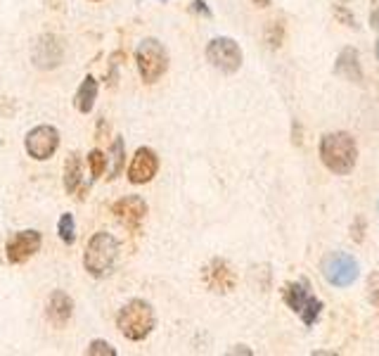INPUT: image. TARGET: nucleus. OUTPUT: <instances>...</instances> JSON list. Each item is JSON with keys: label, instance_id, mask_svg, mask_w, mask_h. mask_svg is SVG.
Segmentation results:
<instances>
[{"label": "nucleus", "instance_id": "nucleus-18", "mask_svg": "<svg viewBox=\"0 0 379 356\" xmlns=\"http://www.w3.org/2000/svg\"><path fill=\"white\" fill-rule=\"evenodd\" d=\"M57 233H60L62 243H67V245L76 243V221L71 214H62L60 223H57Z\"/></svg>", "mask_w": 379, "mask_h": 356}, {"label": "nucleus", "instance_id": "nucleus-5", "mask_svg": "<svg viewBox=\"0 0 379 356\" xmlns=\"http://www.w3.org/2000/svg\"><path fill=\"white\" fill-rule=\"evenodd\" d=\"M135 64L145 83H156L168 69V53L156 38H145L135 50Z\"/></svg>", "mask_w": 379, "mask_h": 356}, {"label": "nucleus", "instance_id": "nucleus-19", "mask_svg": "<svg viewBox=\"0 0 379 356\" xmlns=\"http://www.w3.org/2000/svg\"><path fill=\"white\" fill-rule=\"evenodd\" d=\"M126 154H123V138H116L114 145H112V171H109V178H116L119 173L123 171V166H126Z\"/></svg>", "mask_w": 379, "mask_h": 356}, {"label": "nucleus", "instance_id": "nucleus-1", "mask_svg": "<svg viewBox=\"0 0 379 356\" xmlns=\"http://www.w3.org/2000/svg\"><path fill=\"white\" fill-rule=\"evenodd\" d=\"M320 159L332 173L346 176V173L354 171L358 159L356 140L344 131L323 135V140H320Z\"/></svg>", "mask_w": 379, "mask_h": 356}, {"label": "nucleus", "instance_id": "nucleus-2", "mask_svg": "<svg viewBox=\"0 0 379 356\" xmlns=\"http://www.w3.org/2000/svg\"><path fill=\"white\" fill-rule=\"evenodd\" d=\"M154 309L145 300H130L128 304H123L119 316H116V328L130 342H142L149 338V333L154 330Z\"/></svg>", "mask_w": 379, "mask_h": 356}, {"label": "nucleus", "instance_id": "nucleus-23", "mask_svg": "<svg viewBox=\"0 0 379 356\" xmlns=\"http://www.w3.org/2000/svg\"><path fill=\"white\" fill-rule=\"evenodd\" d=\"M372 27H379V0H372Z\"/></svg>", "mask_w": 379, "mask_h": 356}, {"label": "nucleus", "instance_id": "nucleus-14", "mask_svg": "<svg viewBox=\"0 0 379 356\" xmlns=\"http://www.w3.org/2000/svg\"><path fill=\"white\" fill-rule=\"evenodd\" d=\"M71 314H74V302H71V297L64 293V290H55V293L50 295L48 300V319L52 326L57 328H64L71 319Z\"/></svg>", "mask_w": 379, "mask_h": 356}, {"label": "nucleus", "instance_id": "nucleus-15", "mask_svg": "<svg viewBox=\"0 0 379 356\" xmlns=\"http://www.w3.org/2000/svg\"><path fill=\"white\" fill-rule=\"evenodd\" d=\"M337 74H342L344 79L349 81H363V71H361V62H358V53L354 48H344L342 55L337 60Z\"/></svg>", "mask_w": 379, "mask_h": 356}, {"label": "nucleus", "instance_id": "nucleus-3", "mask_svg": "<svg viewBox=\"0 0 379 356\" xmlns=\"http://www.w3.org/2000/svg\"><path fill=\"white\" fill-rule=\"evenodd\" d=\"M116 259H119V240L109 233L100 231L90 238L86 254H83V266L90 276L104 278L114 271Z\"/></svg>", "mask_w": 379, "mask_h": 356}, {"label": "nucleus", "instance_id": "nucleus-17", "mask_svg": "<svg viewBox=\"0 0 379 356\" xmlns=\"http://www.w3.org/2000/svg\"><path fill=\"white\" fill-rule=\"evenodd\" d=\"M83 180V169H81V154L71 152L67 161H64V190L69 195H74Z\"/></svg>", "mask_w": 379, "mask_h": 356}, {"label": "nucleus", "instance_id": "nucleus-4", "mask_svg": "<svg viewBox=\"0 0 379 356\" xmlns=\"http://www.w3.org/2000/svg\"><path fill=\"white\" fill-rule=\"evenodd\" d=\"M285 302L294 314H299V319H302L306 326H316V321L320 319V314H323V309H325L323 302L311 293V283L306 281V278L299 283L287 285Z\"/></svg>", "mask_w": 379, "mask_h": 356}, {"label": "nucleus", "instance_id": "nucleus-13", "mask_svg": "<svg viewBox=\"0 0 379 356\" xmlns=\"http://www.w3.org/2000/svg\"><path fill=\"white\" fill-rule=\"evenodd\" d=\"M112 214L116 216V221L123 223L130 231H138L142 219L147 214V204L140 195H126L121 200H116L112 207Z\"/></svg>", "mask_w": 379, "mask_h": 356}, {"label": "nucleus", "instance_id": "nucleus-11", "mask_svg": "<svg viewBox=\"0 0 379 356\" xmlns=\"http://www.w3.org/2000/svg\"><path fill=\"white\" fill-rule=\"evenodd\" d=\"M156 171H159V157H156V152L152 147H140L128 164V180L133 185H145L156 176Z\"/></svg>", "mask_w": 379, "mask_h": 356}, {"label": "nucleus", "instance_id": "nucleus-20", "mask_svg": "<svg viewBox=\"0 0 379 356\" xmlns=\"http://www.w3.org/2000/svg\"><path fill=\"white\" fill-rule=\"evenodd\" d=\"M88 166H90V176H93V180L100 178L104 169H107V157H104V152H100V150L88 152Z\"/></svg>", "mask_w": 379, "mask_h": 356}, {"label": "nucleus", "instance_id": "nucleus-21", "mask_svg": "<svg viewBox=\"0 0 379 356\" xmlns=\"http://www.w3.org/2000/svg\"><path fill=\"white\" fill-rule=\"evenodd\" d=\"M86 354L88 356H116V349L109 345V342L95 340V342H90V347L86 349Z\"/></svg>", "mask_w": 379, "mask_h": 356}, {"label": "nucleus", "instance_id": "nucleus-9", "mask_svg": "<svg viewBox=\"0 0 379 356\" xmlns=\"http://www.w3.org/2000/svg\"><path fill=\"white\" fill-rule=\"evenodd\" d=\"M64 60V43L55 34H43L31 48V62L38 69H57Z\"/></svg>", "mask_w": 379, "mask_h": 356}, {"label": "nucleus", "instance_id": "nucleus-12", "mask_svg": "<svg viewBox=\"0 0 379 356\" xmlns=\"http://www.w3.org/2000/svg\"><path fill=\"white\" fill-rule=\"evenodd\" d=\"M201 278H204L206 288L218 295L232 293L235 285H237V276H235V271L230 269V264L223 262V259H213V262L204 269Z\"/></svg>", "mask_w": 379, "mask_h": 356}, {"label": "nucleus", "instance_id": "nucleus-27", "mask_svg": "<svg viewBox=\"0 0 379 356\" xmlns=\"http://www.w3.org/2000/svg\"><path fill=\"white\" fill-rule=\"evenodd\" d=\"M377 57H379V41H377Z\"/></svg>", "mask_w": 379, "mask_h": 356}, {"label": "nucleus", "instance_id": "nucleus-29", "mask_svg": "<svg viewBox=\"0 0 379 356\" xmlns=\"http://www.w3.org/2000/svg\"><path fill=\"white\" fill-rule=\"evenodd\" d=\"M344 3H346V0H344Z\"/></svg>", "mask_w": 379, "mask_h": 356}, {"label": "nucleus", "instance_id": "nucleus-26", "mask_svg": "<svg viewBox=\"0 0 379 356\" xmlns=\"http://www.w3.org/2000/svg\"><path fill=\"white\" fill-rule=\"evenodd\" d=\"M254 3H256V5H261V8H266V5L271 3V0H254Z\"/></svg>", "mask_w": 379, "mask_h": 356}, {"label": "nucleus", "instance_id": "nucleus-24", "mask_svg": "<svg viewBox=\"0 0 379 356\" xmlns=\"http://www.w3.org/2000/svg\"><path fill=\"white\" fill-rule=\"evenodd\" d=\"M192 8L197 10V12H201V15L211 17V10H209V8H206V3H201V0H194V3H192Z\"/></svg>", "mask_w": 379, "mask_h": 356}, {"label": "nucleus", "instance_id": "nucleus-10", "mask_svg": "<svg viewBox=\"0 0 379 356\" xmlns=\"http://www.w3.org/2000/svg\"><path fill=\"white\" fill-rule=\"evenodd\" d=\"M41 233L38 231H19L10 238L5 245V254H8L10 264H24L41 250Z\"/></svg>", "mask_w": 379, "mask_h": 356}, {"label": "nucleus", "instance_id": "nucleus-28", "mask_svg": "<svg viewBox=\"0 0 379 356\" xmlns=\"http://www.w3.org/2000/svg\"><path fill=\"white\" fill-rule=\"evenodd\" d=\"M90 3H100V0H90Z\"/></svg>", "mask_w": 379, "mask_h": 356}, {"label": "nucleus", "instance_id": "nucleus-25", "mask_svg": "<svg viewBox=\"0 0 379 356\" xmlns=\"http://www.w3.org/2000/svg\"><path fill=\"white\" fill-rule=\"evenodd\" d=\"M230 354H251V349H244V347H240V349H230Z\"/></svg>", "mask_w": 379, "mask_h": 356}, {"label": "nucleus", "instance_id": "nucleus-8", "mask_svg": "<svg viewBox=\"0 0 379 356\" xmlns=\"http://www.w3.org/2000/svg\"><path fill=\"white\" fill-rule=\"evenodd\" d=\"M24 147L29 152V157H34L36 161L50 159L57 152V147H60V131L55 126H45V124L31 128L24 138Z\"/></svg>", "mask_w": 379, "mask_h": 356}, {"label": "nucleus", "instance_id": "nucleus-16", "mask_svg": "<svg viewBox=\"0 0 379 356\" xmlns=\"http://www.w3.org/2000/svg\"><path fill=\"white\" fill-rule=\"evenodd\" d=\"M95 100H97V81L93 76H86L74 95V105L81 114H88L95 107Z\"/></svg>", "mask_w": 379, "mask_h": 356}, {"label": "nucleus", "instance_id": "nucleus-7", "mask_svg": "<svg viewBox=\"0 0 379 356\" xmlns=\"http://www.w3.org/2000/svg\"><path fill=\"white\" fill-rule=\"evenodd\" d=\"M358 271H361L358 262L351 254H344V252H335L323 262V276L335 288H349L351 283H356Z\"/></svg>", "mask_w": 379, "mask_h": 356}, {"label": "nucleus", "instance_id": "nucleus-22", "mask_svg": "<svg viewBox=\"0 0 379 356\" xmlns=\"http://www.w3.org/2000/svg\"><path fill=\"white\" fill-rule=\"evenodd\" d=\"M368 300L379 309V274H372L368 278Z\"/></svg>", "mask_w": 379, "mask_h": 356}, {"label": "nucleus", "instance_id": "nucleus-6", "mask_svg": "<svg viewBox=\"0 0 379 356\" xmlns=\"http://www.w3.org/2000/svg\"><path fill=\"white\" fill-rule=\"evenodd\" d=\"M206 60L211 62L213 69L223 71V74H235L242 67V50L232 38L220 36L206 45Z\"/></svg>", "mask_w": 379, "mask_h": 356}]
</instances>
